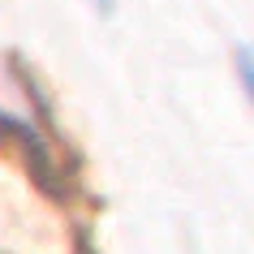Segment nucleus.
<instances>
[{"instance_id":"obj_1","label":"nucleus","mask_w":254,"mask_h":254,"mask_svg":"<svg viewBox=\"0 0 254 254\" xmlns=\"http://www.w3.org/2000/svg\"><path fill=\"white\" fill-rule=\"evenodd\" d=\"M95 4H99V9H112V0H95Z\"/></svg>"}]
</instances>
